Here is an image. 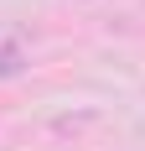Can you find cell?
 Listing matches in <instances>:
<instances>
[{
  "instance_id": "obj_1",
  "label": "cell",
  "mask_w": 145,
  "mask_h": 151,
  "mask_svg": "<svg viewBox=\"0 0 145 151\" xmlns=\"http://www.w3.org/2000/svg\"><path fill=\"white\" fill-rule=\"evenodd\" d=\"M26 73V47H21V37H5L0 42V78L11 83V78Z\"/></svg>"
}]
</instances>
